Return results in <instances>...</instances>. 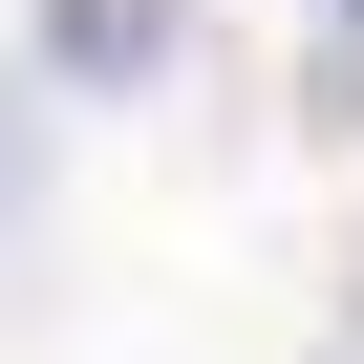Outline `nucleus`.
<instances>
[{
  "mask_svg": "<svg viewBox=\"0 0 364 364\" xmlns=\"http://www.w3.org/2000/svg\"><path fill=\"white\" fill-rule=\"evenodd\" d=\"M343 22H364V0H343Z\"/></svg>",
  "mask_w": 364,
  "mask_h": 364,
  "instance_id": "f03ea898",
  "label": "nucleus"
},
{
  "mask_svg": "<svg viewBox=\"0 0 364 364\" xmlns=\"http://www.w3.org/2000/svg\"><path fill=\"white\" fill-rule=\"evenodd\" d=\"M43 43H65V65H86V86H129V65H150V43H171V0H43Z\"/></svg>",
  "mask_w": 364,
  "mask_h": 364,
  "instance_id": "f257e3e1",
  "label": "nucleus"
}]
</instances>
